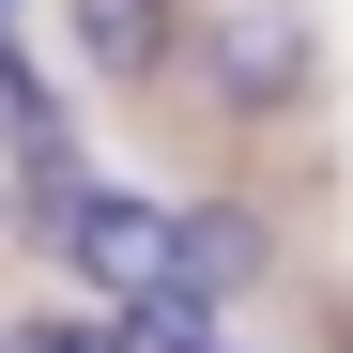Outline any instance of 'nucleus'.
I'll return each mask as SVG.
<instances>
[{
    "label": "nucleus",
    "mask_w": 353,
    "mask_h": 353,
    "mask_svg": "<svg viewBox=\"0 0 353 353\" xmlns=\"http://www.w3.org/2000/svg\"><path fill=\"white\" fill-rule=\"evenodd\" d=\"M185 46H200V92L230 108V123H292V108L323 92V31H307V0H200Z\"/></svg>",
    "instance_id": "f257e3e1"
},
{
    "label": "nucleus",
    "mask_w": 353,
    "mask_h": 353,
    "mask_svg": "<svg viewBox=\"0 0 353 353\" xmlns=\"http://www.w3.org/2000/svg\"><path fill=\"white\" fill-rule=\"evenodd\" d=\"M16 230H46L108 307H139V292L169 276V200H139V185H92V169H31V200H16Z\"/></svg>",
    "instance_id": "f03ea898"
},
{
    "label": "nucleus",
    "mask_w": 353,
    "mask_h": 353,
    "mask_svg": "<svg viewBox=\"0 0 353 353\" xmlns=\"http://www.w3.org/2000/svg\"><path fill=\"white\" fill-rule=\"evenodd\" d=\"M62 46H77L92 92H154L185 62V0H62Z\"/></svg>",
    "instance_id": "7ed1b4c3"
},
{
    "label": "nucleus",
    "mask_w": 353,
    "mask_h": 353,
    "mask_svg": "<svg viewBox=\"0 0 353 353\" xmlns=\"http://www.w3.org/2000/svg\"><path fill=\"white\" fill-rule=\"evenodd\" d=\"M169 276H200V292H261V276H276L261 200H169Z\"/></svg>",
    "instance_id": "20e7f679"
},
{
    "label": "nucleus",
    "mask_w": 353,
    "mask_h": 353,
    "mask_svg": "<svg viewBox=\"0 0 353 353\" xmlns=\"http://www.w3.org/2000/svg\"><path fill=\"white\" fill-rule=\"evenodd\" d=\"M215 338H230V292H200V276H154L123 307V353H215Z\"/></svg>",
    "instance_id": "39448f33"
},
{
    "label": "nucleus",
    "mask_w": 353,
    "mask_h": 353,
    "mask_svg": "<svg viewBox=\"0 0 353 353\" xmlns=\"http://www.w3.org/2000/svg\"><path fill=\"white\" fill-rule=\"evenodd\" d=\"M0 139H16L31 169H77V123H62V92L31 77V46H16V31H0Z\"/></svg>",
    "instance_id": "423d86ee"
},
{
    "label": "nucleus",
    "mask_w": 353,
    "mask_h": 353,
    "mask_svg": "<svg viewBox=\"0 0 353 353\" xmlns=\"http://www.w3.org/2000/svg\"><path fill=\"white\" fill-rule=\"evenodd\" d=\"M0 353H123V307H46V323H16Z\"/></svg>",
    "instance_id": "0eeeda50"
},
{
    "label": "nucleus",
    "mask_w": 353,
    "mask_h": 353,
    "mask_svg": "<svg viewBox=\"0 0 353 353\" xmlns=\"http://www.w3.org/2000/svg\"><path fill=\"white\" fill-rule=\"evenodd\" d=\"M0 230H16V185H0Z\"/></svg>",
    "instance_id": "6e6552de"
},
{
    "label": "nucleus",
    "mask_w": 353,
    "mask_h": 353,
    "mask_svg": "<svg viewBox=\"0 0 353 353\" xmlns=\"http://www.w3.org/2000/svg\"><path fill=\"white\" fill-rule=\"evenodd\" d=\"M215 353H230V338H215Z\"/></svg>",
    "instance_id": "1a4fd4ad"
}]
</instances>
